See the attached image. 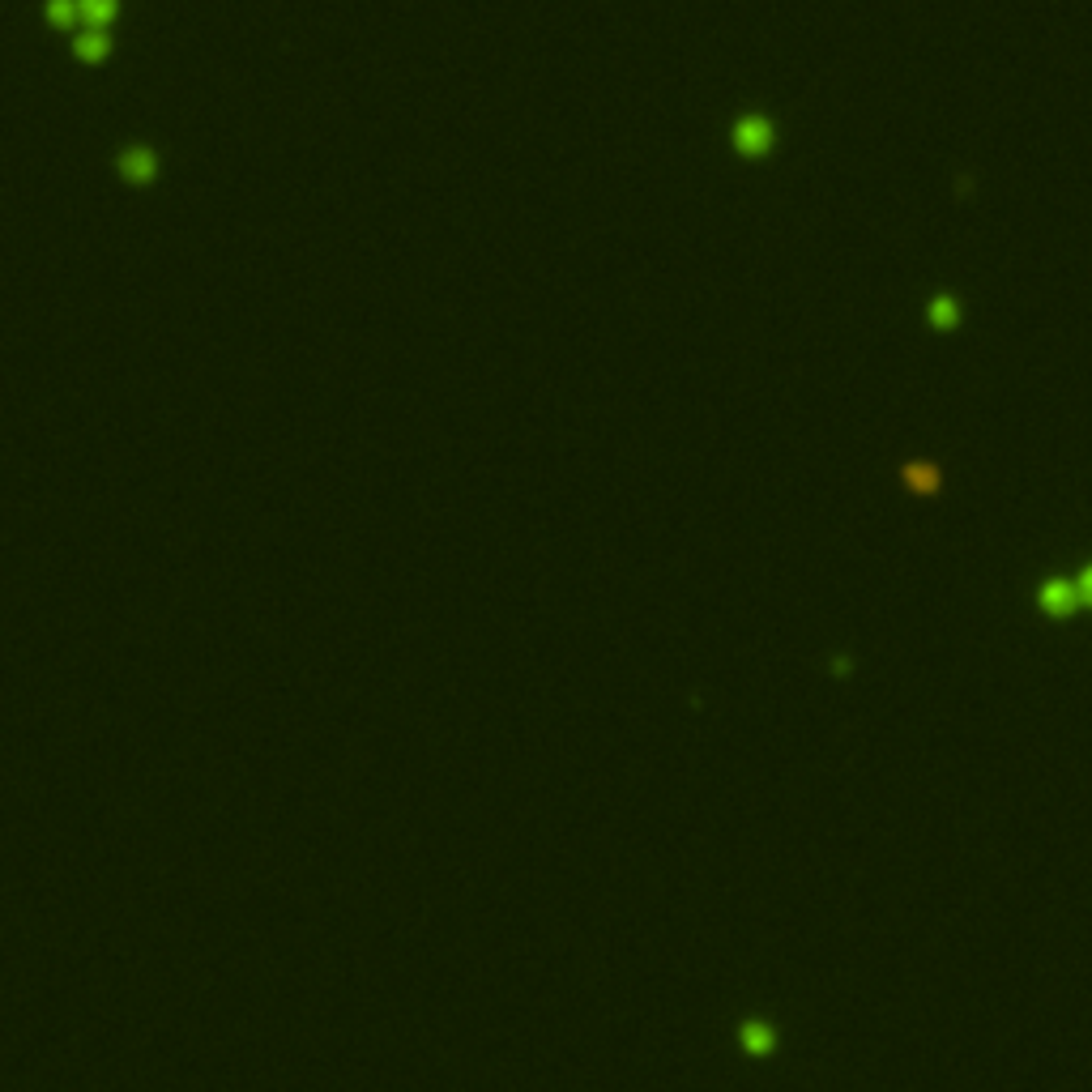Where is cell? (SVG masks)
<instances>
[{
    "label": "cell",
    "mask_w": 1092,
    "mask_h": 1092,
    "mask_svg": "<svg viewBox=\"0 0 1092 1092\" xmlns=\"http://www.w3.org/2000/svg\"><path fill=\"white\" fill-rule=\"evenodd\" d=\"M734 150L738 154H747V158H760L773 150V124H768L764 116H747V120H738L734 124Z\"/></svg>",
    "instance_id": "6da1fadb"
},
{
    "label": "cell",
    "mask_w": 1092,
    "mask_h": 1092,
    "mask_svg": "<svg viewBox=\"0 0 1092 1092\" xmlns=\"http://www.w3.org/2000/svg\"><path fill=\"white\" fill-rule=\"evenodd\" d=\"M1037 602L1054 619H1063V615H1071V610L1080 606V602H1075V585L1071 581H1046V585H1041V593H1037Z\"/></svg>",
    "instance_id": "7a4b0ae2"
},
{
    "label": "cell",
    "mask_w": 1092,
    "mask_h": 1092,
    "mask_svg": "<svg viewBox=\"0 0 1092 1092\" xmlns=\"http://www.w3.org/2000/svg\"><path fill=\"white\" fill-rule=\"evenodd\" d=\"M738 1041H743V1050H751V1054H768L773 1050V1029L760 1020H747L743 1029H738Z\"/></svg>",
    "instance_id": "3957f363"
},
{
    "label": "cell",
    "mask_w": 1092,
    "mask_h": 1092,
    "mask_svg": "<svg viewBox=\"0 0 1092 1092\" xmlns=\"http://www.w3.org/2000/svg\"><path fill=\"white\" fill-rule=\"evenodd\" d=\"M77 13L90 22V30H103L116 18V0H77Z\"/></svg>",
    "instance_id": "277c9868"
},
{
    "label": "cell",
    "mask_w": 1092,
    "mask_h": 1092,
    "mask_svg": "<svg viewBox=\"0 0 1092 1092\" xmlns=\"http://www.w3.org/2000/svg\"><path fill=\"white\" fill-rule=\"evenodd\" d=\"M124 175H128V180H150V175H154V158L146 150L124 154Z\"/></svg>",
    "instance_id": "5b68a950"
},
{
    "label": "cell",
    "mask_w": 1092,
    "mask_h": 1092,
    "mask_svg": "<svg viewBox=\"0 0 1092 1092\" xmlns=\"http://www.w3.org/2000/svg\"><path fill=\"white\" fill-rule=\"evenodd\" d=\"M77 56H82V60H103L107 56V39L99 35V30H90V35L77 39Z\"/></svg>",
    "instance_id": "8992f818"
},
{
    "label": "cell",
    "mask_w": 1092,
    "mask_h": 1092,
    "mask_svg": "<svg viewBox=\"0 0 1092 1092\" xmlns=\"http://www.w3.org/2000/svg\"><path fill=\"white\" fill-rule=\"evenodd\" d=\"M47 18H52L56 26H69L77 18V5L73 0H52V5H47Z\"/></svg>",
    "instance_id": "52a82bcc"
},
{
    "label": "cell",
    "mask_w": 1092,
    "mask_h": 1092,
    "mask_svg": "<svg viewBox=\"0 0 1092 1092\" xmlns=\"http://www.w3.org/2000/svg\"><path fill=\"white\" fill-rule=\"evenodd\" d=\"M1071 585H1075V602H1080V606H1088V610H1092V564H1088V568H1084L1080 576H1075V581H1071Z\"/></svg>",
    "instance_id": "ba28073f"
},
{
    "label": "cell",
    "mask_w": 1092,
    "mask_h": 1092,
    "mask_svg": "<svg viewBox=\"0 0 1092 1092\" xmlns=\"http://www.w3.org/2000/svg\"><path fill=\"white\" fill-rule=\"evenodd\" d=\"M956 320V303L952 299H939L935 303V325H952Z\"/></svg>",
    "instance_id": "9c48e42d"
}]
</instances>
